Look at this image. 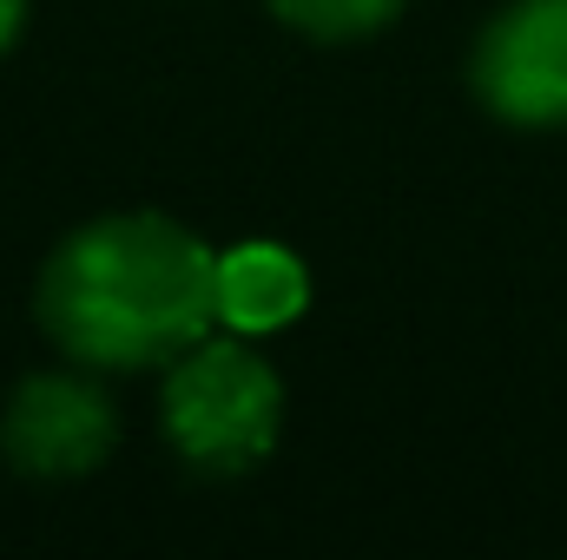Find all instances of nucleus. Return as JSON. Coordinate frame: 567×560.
<instances>
[{"label": "nucleus", "mask_w": 567, "mask_h": 560, "mask_svg": "<svg viewBox=\"0 0 567 560\" xmlns=\"http://www.w3.org/2000/svg\"><path fill=\"white\" fill-rule=\"evenodd\" d=\"M20 20H27V0H0V46L20 33Z\"/></svg>", "instance_id": "obj_7"}, {"label": "nucleus", "mask_w": 567, "mask_h": 560, "mask_svg": "<svg viewBox=\"0 0 567 560\" xmlns=\"http://www.w3.org/2000/svg\"><path fill=\"white\" fill-rule=\"evenodd\" d=\"M278 13L317 40H357V33L390 27L403 13V0H278Z\"/></svg>", "instance_id": "obj_6"}, {"label": "nucleus", "mask_w": 567, "mask_h": 560, "mask_svg": "<svg viewBox=\"0 0 567 560\" xmlns=\"http://www.w3.org/2000/svg\"><path fill=\"white\" fill-rule=\"evenodd\" d=\"M475 93L515 126H567V0H515L482 33Z\"/></svg>", "instance_id": "obj_3"}, {"label": "nucleus", "mask_w": 567, "mask_h": 560, "mask_svg": "<svg viewBox=\"0 0 567 560\" xmlns=\"http://www.w3.org/2000/svg\"><path fill=\"white\" fill-rule=\"evenodd\" d=\"M113 448V409L73 376H33L7 409V455L27 475H80Z\"/></svg>", "instance_id": "obj_4"}, {"label": "nucleus", "mask_w": 567, "mask_h": 560, "mask_svg": "<svg viewBox=\"0 0 567 560\" xmlns=\"http://www.w3.org/2000/svg\"><path fill=\"white\" fill-rule=\"evenodd\" d=\"M218 317V258L165 218H106L60 245L40 278V323L100 370L192 350Z\"/></svg>", "instance_id": "obj_1"}, {"label": "nucleus", "mask_w": 567, "mask_h": 560, "mask_svg": "<svg viewBox=\"0 0 567 560\" xmlns=\"http://www.w3.org/2000/svg\"><path fill=\"white\" fill-rule=\"evenodd\" d=\"M303 303V271L278 245H245L218 258V317L238 330H278Z\"/></svg>", "instance_id": "obj_5"}, {"label": "nucleus", "mask_w": 567, "mask_h": 560, "mask_svg": "<svg viewBox=\"0 0 567 560\" xmlns=\"http://www.w3.org/2000/svg\"><path fill=\"white\" fill-rule=\"evenodd\" d=\"M165 428L205 468H251L278 435V376L238 343H192L165 383Z\"/></svg>", "instance_id": "obj_2"}]
</instances>
